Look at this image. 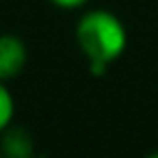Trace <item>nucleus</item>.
Instances as JSON below:
<instances>
[{"instance_id":"20e7f679","label":"nucleus","mask_w":158,"mask_h":158,"mask_svg":"<svg viewBox=\"0 0 158 158\" xmlns=\"http://www.w3.org/2000/svg\"><path fill=\"white\" fill-rule=\"evenodd\" d=\"M13 110H15L13 98H11L9 89L5 87V82H0V132H5V128L11 126Z\"/></svg>"},{"instance_id":"0eeeda50","label":"nucleus","mask_w":158,"mask_h":158,"mask_svg":"<svg viewBox=\"0 0 158 158\" xmlns=\"http://www.w3.org/2000/svg\"><path fill=\"white\" fill-rule=\"evenodd\" d=\"M0 158H9V156H0Z\"/></svg>"},{"instance_id":"423d86ee","label":"nucleus","mask_w":158,"mask_h":158,"mask_svg":"<svg viewBox=\"0 0 158 158\" xmlns=\"http://www.w3.org/2000/svg\"><path fill=\"white\" fill-rule=\"evenodd\" d=\"M145 158H158V152H154V154H149V156H145Z\"/></svg>"},{"instance_id":"39448f33","label":"nucleus","mask_w":158,"mask_h":158,"mask_svg":"<svg viewBox=\"0 0 158 158\" xmlns=\"http://www.w3.org/2000/svg\"><path fill=\"white\" fill-rule=\"evenodd\" d=\"M52 2L56 7H61V9H78V7H82L87 2V0H52Z\"/></svg>"},{"instance_id":"f03ea898","label":"nucleus","mask_w":158,"mask_h":158,"mask_svg":"<svg viewBox=\"0 0 158 158\" xmlns=\"http://www.w3.org/2000/svg\"><path fill=\"white\" fill-rule=\"evenodd\" d=\"M26 65V46L15 35H0V82L15 78Z\"/></svg>"},{"instance_id":"7ed1b4c3","label":"nucleus","mask_w":158,"mask_h":158,"mask_svg":"<svg viewBox=\"0 0 158 158\" xmlns=\"http://www.w3.org/2000/svg\"><path fill=\"white\" fill-rule=\"evenodd\" d=\"M2 156L9 158H33L35 156V145H33V136L20 128H5V136H2Z\"/></svg>"},{"instance_id":"f257e3e1","label":"nucleus","mask_w":158,"mask_h":158,"mask_svg":"<svg viewBox=\"0 0 158 158\" xmlns=\"http://www.w3.org/2000/svg\"><path fill=\"white\" fill-rule=\"evenodd\" d=\"M76 41L89 61L91 74L102 76L106 67L123 54L128 35L115 13L95 9L80 18L76 26Z\"/></svg>"}]
</instances>
